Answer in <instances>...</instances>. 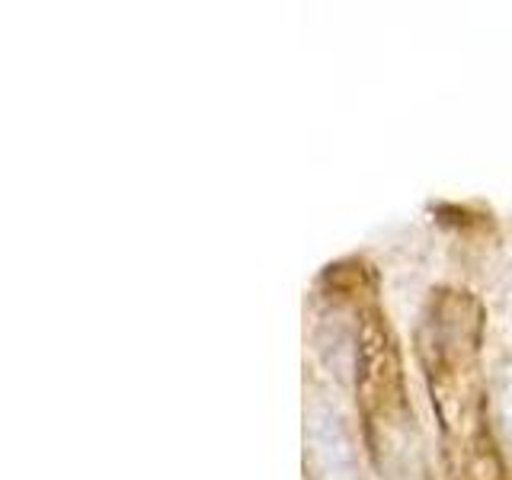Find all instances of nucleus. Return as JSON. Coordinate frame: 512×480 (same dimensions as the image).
Here are the masks:
<instances>
[{
	"label": "nucleus",
	"instance_id": "1",
	"mask_svg": "<svg viewBox=\"0 0 512 480\" xmlns=\"http://www.w3.org/2000/svg\"><path fill=\"white\" fill-rule=\"evenodd\" d=\"M311 442L320 461V471L327 480H359V464L352 455V445L333 413H320L311 423Z\"/></svg>",
	"mask_w": 512,
	"mask_h": 480
}]
</instances>
